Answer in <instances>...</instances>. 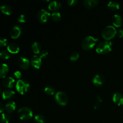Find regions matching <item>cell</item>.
<instances>
[{
	"label": "cell",
	"instance_id": "obj_35",
	"mask_svg": "<svg viewBox=\"0 0 123 123\" xmlns=\"http://www.w3.org/2000/svg\"><path fill=\"white\" fill-rule=\"evenodd\" d=\"M101 102H100V101L97 100V102H96V103H94V108L95 109H98V108L100 107V105Z\"/></svg>",
	"mask_w": 123,
	"mask_h": 123
},
{
	"label": "cell",
	"instance_id": "obj_26",
	"mask_svg": "<svg viewBox=\"0 0 123 123\" xmlns=\"http://www.w3.org/2000/svg\"><path fill=\"white\" fill-rule=\"evenodd\" d=\"M44 92L49 96H53L55 94V89L51 86H48L44 88Z\"/></svg>",
	"mask_w": 123,
	"mask_h": 123
},
{
	"label": "cell",
	"instance_id": "obj_20",
	"mask_svg": "<svg viewBox=\"0 0 123 123\" xmlns=\"http://www.w3.org/2000/svg\"><path fill=\"white\" fill-rule=\"evenodd\" d=\"M61 4L56 1H52L48 5V8L50 11H56L61 7Z\"/></svg>",
	"mask_w": 123,
	"mask_h": 123
},
{
	"label": "cell",
	"instance_id": "obj_32",
	"mask_svg": "<svg viewBox=\"0 0 123 123\" xmlns=\"http://www.w3.org/2000/svg\"><path fill=\"white\" fill-rule=\"evenodd\" d=\"M78 0H70V1H67V4L69 5L70 6H74L78 4Z\"/></svg>",
	"mask_w": 123,
	"mask_h": 123
},
{
	"label": "cell",
	"instance_id": "obj_6",
	"mask_svg": "<svg viewBox=\"0 0 123 123\" xmlns=\"http://www.w3.org/2000/svg\"><path fill=\"white\" fill-rule=\"evenodd\" d=\"M55 99L56 103L61 106H66L68 103V97L63 91H58L55 96Z\"/></svg>",
	"mask_w": 123,
	"mask_h": 123
},
{
	"label": "cell",
	"instance_id": "obj_22",
	"mask_svg": "<svg viewBox=\"0 0 123 123\" xmlns=\"http://www.w3.org/2000/svg\"><path fill=\"white\" fill-rule=\"evenodd\" d=\"M31 49L32 51L35 54H38L40 53L41 49H42V46H41L40 44L38 42H34L33 44L31 46Z\"/></svg>",
	"mask_w": 123,
	"mask_h": 123
},
{
	"label": "cell",
	"instance_id": "obj_13",
	"mask_svg": "<svg viewBox=\"0 0 123 123\" xmlns=\"http://www.w3.org/2000/svg\"><path fill=\"white\" fill-rule=\"evenodd\" d=\"M112 100L115 104L118 106L123 105V95L120 92H116L113 95Z\"/></svg>",
	"mask_w": 123,
	"mask_h": 123
},
{
	"label": "cell",
	"instance_id": "obj_14",
	"mask_svg": "<svg viewBox=\"0 0 123 123\" xmlns=\"http://www.w3.org/2000/svg\"><path fill=\"white\" fill-rule=\"evenodd\" d=\"M15 84V80L12 77H7L3 80V85L8 88H12Z\"/></svg>",
	"mask_w": 123,
	"mask_h": 123
},
{
	"label": "cell",
	"instance_id": "obj_4",
	"mask_svg": "<svg viewBox=\"0 0 123 123\" xmlns=\"http://www.w3.org/2000/svg\"><path fill=\"white\" fill-rule=\"evenodd\" d=\"M18 116L22 120L27 121L32 118L33 117V113L31 109L27 107H22L18 111Z\"/></svg>",
	"mask_w": 123,
	"mask_h": 123
},
{
	"label": "cell",
	"instance_id": "obj_24",
	"mask_svg": "<svg viewBox=\"0 0 123 123\" xmlns=\"http://www.w3.org/2000/svg\"><path fill=\"white\" fill-rule=\"evenodd\" d=\"M34 120L36 123H45L46 119L43 115L41 114L36 115L34 118Z\"/></svg>",
	"mask_w": 123,
	"mask_h": 123
},
{
	"label": "cell",
	"instance_id": "obj_30",
	"mask_svg": "<svg viewBox=\"0 0 123 123\" xmlns=\"http://www.w3.org/2000/svg\"><path fill=\"white\" fill-rule=\"evenodd\" d=\"M26 20L27 19H26V16L24 14H20L18 18V22L19 23H25Z\"/></svg>",
	"mask_w": 123,
	"mask_h": 123
},
{
	"label": "cell",
	"instance_id": "obj_18",
	"mask_svg": "<svg viewBox=\"0 0 123 123\" xmlns=\"http://www.w3.org/2000/svg\"><path fill=\"white\" fill-rule=\"evenodd\" d=\"M0 9H1V12L6 15L10 16L12 13V7L7 4H2L0 7Z\"/></svg>",
	"mask_w": 123,
	"mask_h": 123
},
{
	"label": "cell",
	"instance_id": "obj_12",
	"mask_svg": "<svg viewBox=\"0 0 123 123\" xmlns=\"http://www.w3.org/2000/svg\"><path fill=\"white\" fill-rule=\"evenodd\" d=\"M7 51L12 54H17L20 51V48L18 44L15 43H12L7 46Z\"/></svg>",
	"mask_w": 123,
	"mask_h": 123
},
{
	"label": "cell",
	"instance_id": "obj_1",
	"mask_svg": "<svg viewBox=\"0 0 123 123\" xmlns=\"http://www.w3.org/2000/svg\"><path fill=\"white\" fill-rule=\"evenodd\" d=\"M98 41H99L98 38H96L92 36H88L85 37L82 41L81 46L85 50H91L96 46V43Z\"/></svg>",
	"mask_w": 123,
	"mask_h": 123
},
{
	"label": "cell",
	"instance_id": "obj_9",
	"mask_svg": "<svg viewBox=\"0 0 123 123\" xmlns=\"http://www.w3.org/2000/svg\"><path fill=\"white\" fill-rule=\"evenodd\" d=\"M42 58L40 56L38 55H34L32 57L31 60V64L33 68L36 69H39L42 65Z\"/></svg>",
	"mask_w": 123,
	"mask_h": 123
},
{
	"label": "cell",
	"instance_id": "obj_19",
	"mask_svg": "<svg viewBox=\"0 0 123 123\" xmlns=\"http://www.w3.org/2000/svg\"><path fill=\"white\" fill-rule=\"evenodd\" d=\"M5 109L8 114L12 113L16 109V103L13 101L8 102L5 106Z\"/></svg>",
	"mask_w": 123,
	"mask_h": 123
},
{
	"label": "cell",
	"instance_id": "obj_3",
	"mask_svg": "<svg viewBox=\"0 0 123 123\" xmlns=\"http://www.w3.org/2000/svg\"><path fill=\"white\" fill-rule=\"evenodd\" d=\"M117 34V31L115 28L112 25H109L103 29L102 32V36L105 40L109 41L112 39L116 36Z\"/></svg>",
	"mask_w": 123,
	"mask_h": 123
},
{
	"label": "cell",
	"instance_id": "obj_31",
	"mask_svg": "<svg viewBox=\"0 0 123 123\" xmlns=\"http://www.w3.org/2000/svg\"><path fill=\"white\" fill-rule=\"evenodd\" d=\"M7 40L6 38L1 37L0 38V46L1 47H4L7 45Z\"/></svg>",
	"mask_w": 123,
	"mask_h": 123
},
{
	"label": "cell",
	"instance_id": "obj_33",
	"mask_svg": "<svg viewBox=\"0 0 123 123\" xmlns=\"http://www.w3.org/2000/svg\"><path fill=\"white\" fill-rule=\"evenodd\" d=\"M14 76L16 79H18L20 80V78H22V73L20 71H16L14 73Z\"/></svg>",
	"mask_w": 123,
	"mask_h": 123
},
{
	"label": "cell",
	"instance_id": "obj_34",
	"mask_svg": "<svg viewBox=\"0 0 123 123\" xmlns=\"http://www.w3.org/2000/svg\"><path fill=\"white\" fill-rule=\"evenodd\" d=\"M48 56V52L46 51V50H43V51L42 52V53H41L40 54V56L42 59L46 58Z\"/></svg>",
	"mask_w": 123,
	"mask_h": 123
},
{
	"label": "cell",
	"instance_id": "obj_21",
	"mask_svg": "<svg viewBox=\"0 0 123 123\" xmlns=\"http://www.w3.org/2000/svg\"><path fill=\"white\" fill-rule=\"evenodd\" d=\"M9 68L8 65L6 64H2L1 67V72H0V77L1 78H6L5 77L8 73Z\"/></svg>",
	"mask_w": 123,
	"mask_h": 123
},
{
	"label": "cell",
	"instance_id": "obj_36",
	"mask_svg": "<svg viewBox=\"0 0 123 123\" xmlns=\"http://www.w3.org/2000/svg\"><path fill=\"white\" fill-rule=\"evenodd\" d=\"M117 34L118 35L119 37L120 38H123V30H119L118 31H117Z\"/></svg>",
	"mask_w": 123,
	"mask_h": 123
},
{
	"label": "cell",
	"instance_id": "obj_17",
	"mask_svg": "<svg viewBox=\"0 0 123 123\" xmlns=\"http://www.w3.org/2000/svg\"><path fill=\"white\" fill-rule=\"evenodd\" d=\"M15 95V92L13 90H6L2 92V96L4 100H8L13 98Z\"/></svg>",
	"mask_w": 123,
	"mask_h": 123
},
{
	"label": "cell",
	"instance_id": "obj_16",
	"mask_svg": "<svg viewBox=\"0 0 123 123\" xmlns=\"http://www.w3.org/2000/svg\"><path fill=\"white\" fill-rule=\"evenodd\" d=\"M98 1L97 0H85L84 1V4L86 8H92L97 6Z\"/></svg>",
	"mask_w": 123,
	"mask_h": 123
},
{
	"label": "cell",
	"instance_id": "obj_27",
	"mask_svg": "<svg viewBox=\"0 0 123 123\" xmlns=\"http://www.w3.org/2000/svg\"><path fill=\"white\" fill-rule=\"evenodd\" d=\"M51 18L52 19V20L55 22H58L60 21V19H61V16L60 13L57 12H54L52 14H51Z\"/></svg>",
	"mask_w": 123,
	"mask_h": 123
},
{
	"label": "cell",
	"instance_id": "obj_8",
	"mask_svg": "<svg viewBox=\"0 0 123 123\" xmlns=\"http://www.w3.org/2000/svg\"><path fill=\"white\" fill-rule=\"evenodd\" d=\"M105 82V78L102 74H96L92 79L93 84L97 87H100Z\"/></svg>",
	"mask_w": 123,
	"mask_h": 123
},
{
	"label": "cell",
	"instance_id": "obj_7",
	"mask_svg": "<svg viewBox=\"0 0 123 123\" xmlns=\"http://www.w3.org/2000/svg\"><path fill=\"white\" fill-rule=\"evenodd\" d=\"M51 16V14L48 11L46 10L45 9H42L37 13V18L38 21L41 23H46L49 18Z\"/></svg>",
	"mask_w": 123,
	"mask_h": 123
},
{
	"label": "cell",
	"instance_id": "obj_25",
	"mask_svg": "<svg viewBox=\"0 0 123 123\" xmlns=\"http://www.w3.org/2000/svg\"><path fill=\"white\" fill-rule=\"evenodd\" d=\"M10 121V117L8 114L2 113L1 115V121L2 123H8Z\"/></svg>",
	"mask_w": 123,
	"mask_h": 123
},
{
	"label": "cell",
	"instance_id": "obj_15",
	"mask_svg": "<svg viewBox=\"0 0 123 123\" xmlns=\"http://www.w3.org/2000/svg\"><path fill=\"white\" fill-rule=\"evenodd\" d=\"M112 22L115 27H120L122 24V19L121 17L118 14H115L112 18Z\"/></svg>",
	"mask_w": 123,
	"mask_h": 123
},
{
	"label": "cell",
	"instance_id": "obj_11",
	"mask_svg": "<svg viewBox=\"0 0 123 123\" xmlns=\"http://www.w3.org/2000/svg\"><path fill=\"white\" fill-rule=\"evenodd\" d=\"M30 63H31V62L29 61L28 59L25 57H20L18 60V65L22 69H28L29 66H30Z\"/></svg>",
	"mask_w": 123,
	"mask_h": 123
},
{
	"label": "cell",
	"instance_id": "obj_29",
	"mask_svg": "<svg viewBox=\"0 0 123 123\" xmlns=\"http://www.w3.org/2000/svg\"><path fill=\"white\" fill-rule=\"evenodd\" d=\"M79 58V54L78 52H73L72 53L70 56V60L72 62H74V61H77Z\"/></svg>",
	"mask_w": 123,
	"mask_h": 123
},
{
	"label": "cell",
	"instance_id": "obj_28",
	"mask_svg": "<svg viewBox=\"0 0 123 123\" xmlns=\"http://www.w3.org/2000/svg\"><path fill=\"white\" fill-rule=\"evenodd\" d=\"M0 56H1V58L3 60H8L10 58V55L9 52L6 50H2L0 52Z\"/></svg>",
	"mask_w": 123,
	"mask_h": 123
},
{
	"label": "cell",
	"instance_id": "obj_23",
	"mask_svg": "<svg viewBox=\"0 0 123 123\" xmlns=\"http://www.w3.org/2000/svg\"><path fill=\"white\" fill-rule=\"evenodd\" d=\"M108 7L111 10L115 11L120 9V6L118 2L115 1H111L108 4Z\"/></svg>",
	"mask_w": 123,
	"mask_h": 123
},
{
	"label": "cell",
	"instance_id": "obj_5",
	"mask_svg": "<svg viewBox=\"0 0 123 123\" xmlns=\"http://www.w3.org/2000/svg\"><path fill=\"white\" fill-rule=\"evenodd\" d=\"M30 85L27 81L25 80H18L16 84V89L18 92L22 95L25 94L30 89Z\"/></svg>",
	"mask_w": 123,
	"mask_h": 123
},
{
	"label": "cell",
	"instance_id": "obj_37",
	"mask_svg": "<svg viewBox=\"0 0 123 123\" xmlns=\"http://www.w3.org/2000/svg\"><path fill=\"white\" fill-rule=\"evenodd\" d=\"M0 107H1V109H0V112H1V113H2V112H3V111H4V106H3V105H2V103H1V106H0Z\"/></svg>",
	"mask_w": 123,
	"mask_h": 123
},
{
	"label": "cell",
	"instance_id": "obj_2",
	"mask_svg": "<svg viewBox=\"0 0 123 123\" xmlns=\"http://www.w3.org/2000/svg\"><path fill=\"white\" fill-rule=\"evenodd\" d=\"M112 46V42L106 41L99 43L97 45L96 50L98 54L105 55L111 52Z\"/></svg>",
	"mask_w": 123,
	"mask_h": 123
},
{
	"label": "cell",
	"instance_id": "obj_10",
	"mask_svg": "<svg viewBox=\"0 0 123 123\" xmlns=\"http://www.w3.org/2000/svg\"><path fill=\"white\" fill-rule=\"evenodd\" d=\"M22 33V28L19 25H16L13 26L12 29L11 30L10 36L13 39H17L19 37Z\"/></svg>",
	"mask_w": 123,
	"mask_h": 123
}]
</instances>
